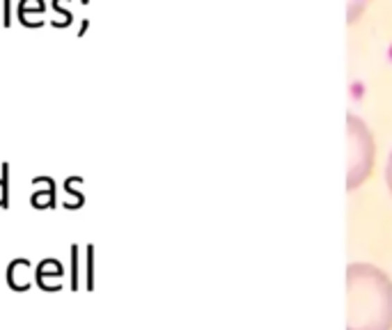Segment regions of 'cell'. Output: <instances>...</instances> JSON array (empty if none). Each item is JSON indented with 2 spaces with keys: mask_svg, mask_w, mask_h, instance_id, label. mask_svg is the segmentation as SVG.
<instances>
[{
  "mask_svg": "<svg viewBox=\"0 0 392 330\" xmlns=\"http://www.w3.org/2000/svg\"><path fill=\"white\" fill-rule=\"evenodd\" d=\"M346 330H392V282L372 264L346 268Z\"/></svg>",
  "mask_w": 392,
  "mask_h": 330,
  "instance_id": "1",
  "label": "cell"
},
{
  "mask_svg": "<svg viewBox=\"0 0 392 330\" xmlns=\"http://www.w3.org/2000/svg\"><path fill=\"white\" fill-rule=\"evenodd\" d=\"M62 277H65V268L58 259H44L40 261L35 271V280L44 291H60L62 289Z\"/></svg>",
  "mask_w": 392,
  "mask_h": 330,
  "instance_id": "2",
  "label": "cell"
},
{
  "mask_svg": "<svg viewBox=\"0 0 392 330\" xmlns=\"http://www.w3.org/2000/svg\"><path fill=\"white\" fill-rule=\"evenodd\" d=\"M30 268H33V261L26 257L14 259L10 266H7V284L14 291H28L30 289Z\"/></svg>",
  "mask_w": 392,
  "mask_h": 330,
  "instance_id": "3",
  "label": "cell"
},
{
  "mask_svg": "<svg viewBox=\"0 0 392 330\" xmlns=\"http://www.w3.org/2000/svg\"><path fill=\"white\" fill-rule=\"evenodd\" d=\"M30 202H33V207H37V209L56 207V186L49 191H37L33 198H30Z\"/></svg>",
  "mask_w": 392,
  "mask_h": 330,
  "instance_id": "4",
  "label": "cell"
},
{
  "mask_svg": "<svg viewBox=\"0 0 392 330\" xmlns=\"http://www.w3.org/2000/svg\"><path fill=\"white\" fill-rule=\"evenodd\" d=\"M85 289H94V245L90 243L85 248Z\"/></svg>",
  "mask_w": 392,
  "mask_h": 330,
  "instance_id": "5",
  "label": "cell"
},
{
  "mask_svg": "<svg viewBox=\"0 0 392 330\" xmlns=\"http://www.w3.org/2000/svg\"><path fill=\"white\" fill-rule=\"evenodd\" d=\"M10 207V163H3V177H0V209Z\"/></svg>",
  "mask_w": 392,
  "mask_h": 330,
  "instance_id": "6",
  "label": "cell"
},
{
  "mask_svg": "<svg viewBox=\"0 0 392 330\" xmlns=\"http://www.w3.org/2000/svg\"><path fill=\"white\" fill-rule=\"evenodd\" d=\"M80 248L78 245H71V289L76 291L80 289Z\"/></svg>",
  "mask_w": 392,
  "mask_h": 330,
  "instance_id": "7",
  "label": "cell"
},
{
  "mask_svg": "<svg viewBox=\"0 0 392 330\" xmlns=\"http://www.w3.org/2000/svg\"><path fill=\"white\" fill-rule=\"evenodd\" d=\"M83 182V179L80 177H69V179H67V182H65V191L67 193H69V195H74V198H76V209L78 207H83V202H85V198H83V193L76 189V184H80Z\"/></svg>",
  "mask_w": 392,
  "mask_h": 330,
  "instance_id": "8",
  "label": "cell"
},
{
  "mask_svg": "<svg viewBox=\"0 0 392 330\" xmlns=\"http://www.w3.org/2000/svg\"><path fill=\"white\" fill-rule=\"evenodd\" d=\"M386 177H388V186H390V193H392V154H390V161H388V170H386Z\"/></svg>",
  "mask_w": 392,
  "mask_h": 330,
  "instance_id": "9",
  "label": "cell"
}]
</instances>
